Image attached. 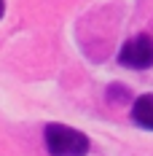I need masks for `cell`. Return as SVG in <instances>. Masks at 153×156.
Wrapping results in <instances>:
<instances>
[{
	"instance_id": "obj_4",
	"label": "cell",
	"mask_w": 153,
	"mask_h": 156,
	"mask_svg": "<svg viewBox=\"0 0 153 156\" xmlns=\"http://www.w3.org/2000/svg\"><path fill=\"white\" fill-rule=\"evenodd\" d=\"M132 94H129V89L126 86H121V83H110L107 86V100L110 102H116V105H121V102H126Z\"/></svg>"
},
{
	"instance_id": "obj_5",
	"label": "cell",
	"mask_w": 153,
	"mask_h": 156,
	"mask_svg": "<svg viewBox=\"0 0 153 156\" xmlns=\"http://www.w3.org/2000/svg\"><path fill=\"white\" fill-rule=\"evenodd\" d=\"M5 14V0H0V16Z\"/></svg>"
},
{
	"instance_id": "obj_2",
	"label": "cell",
	"mask_w": 153,
	"mask_h": 156,
	"mask_svg": "<svg viewBox=\"0 0 153 156\" xmlns=\"http://www.w3.org/2000/svg\"><path fill=\"white\" fill-rule=\"evenodd\" d=\"M118 62L132 70H148L153 67V38L151 35H134L129 38L118 51Z\"/></svg>"
},
{
	"instance_id": "obj_3",
	"label": "cell",
	"mask_w": 153,
	"mask_h": 156,
	"mask_svg": "<svg viewBox=\"0 0 153 156\" xmlns=\"http://www.w3.org/2000/svg\"><path fill=\"white\" fill-rule=\"evenodd\" d=\"M132 121L142 129H153V94H142L132 105Z\"/></svg>"
},
{
	"instance_id": "obj_1",
	"label": "cell",
	"mask_w": 153,
	"mask_h": 156,
	"mask_svg": "<svg viewBox=\"0 0 153 156\" xmlns=\"http://www.w3.org/2000/svg\"><path fill=\"white\" fill-rule=\"evenodd\" d=\"M43 145H46L48 156H86L92 148V143L83 132L67 124H46Z\"/></svg>"
}]
</instances>
